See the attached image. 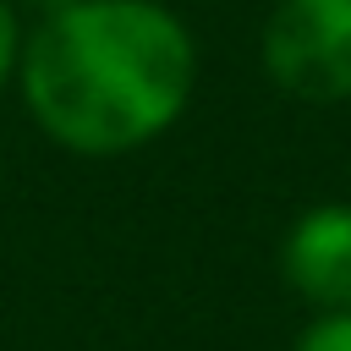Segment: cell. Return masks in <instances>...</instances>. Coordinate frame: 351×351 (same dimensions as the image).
I'll list each match as a JSON object with an SVG mask.
<instances>
[{
	"label": "cell",
	"instance_id": "obj_1",
	"mask_svg": "<svg viewBox=\"0 0 351 351\" xmlns=\"http://www.w3.org/2000/svg\"><path fill=\"white\" fill-rule=\"evenodd\" d=\"M197 77L186 27L154 0H71L22 60L38 126L77 154H126L159 137Z\"/></svg>",
	"mask_w": 351,
	"mask_h": 351
},
{
	"label": "cell",
	"instance_id": "obj_3",
	"mask_svg": "<svg viewBox=\"0 0 351 351\" xmlns=\"http://www.w3.org/2000/svg\"><path fill=\"white\" fill-rule=\"evenodd\" d=\"M285 280L307 302L351 313V208L329 203L296 219L285 236Z\"/></svg>",
	"mask_w": 351,
	"mask_h": 351
},
{
	"label": "cell",
	"instance_id": "obj_5",
	"mask_svg": "<svg viewBox=\"0 0 351 351\" xmlns=\"http://www.w3.org/2000/svg\"><path fill=\"white\" fill-rule=\"evenodd\" d=\"M11 60H16V16H11V5L0 0V82H5Z\"/></svg>",
	"mask_w": 351,
	"mask_h": 351
},
{
	"label": "cell",
	"instance_id": "obj_2",
	"mask_svg": "<svg viewBox=\"0 0 351 351\" xmlns=\"http://www.w3.org/2000/svg\"><path fill=\"white\" fill-rule=\"evenodd\" d=\"M263 66L296 99H351V0H280L263 27Z\"/></svg>",
	"mask_w": 351,
	"mask_h": 351
},
{
	"label": "cell",
	"instance_id": "obj_4",
	"mask_svg": "<svg viewBox=\"0 0 351 351\" xmlns=\"http://www.w3.org/2000/svg\"><path fill=\"white\" fill-rule=\"evenodd\" d=\"M296 351H351V313H329L324 324H313Z\"/></svg>",
	"mask_w": 351,
	"mask_h": 351
},
{
	"label": "cell",
	"instance_id": "obj_6",
	"mask_svg": "<svg viewBox=\"0 0 351 351\" xmlns=\"http://www.w3.org/2000/svg\"><path fill=\"white\" fill-rule=\"evenodd\" d=\"M38 5H49V11H60V5H71V0H38Z\"/></svg>",
	"mask_w": 351,
	"mask_h": 351
}]
</instances>
